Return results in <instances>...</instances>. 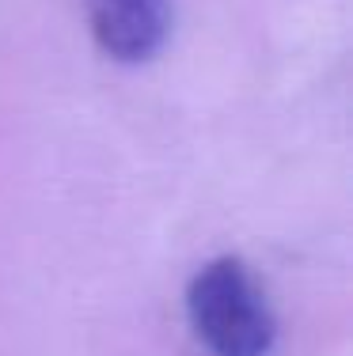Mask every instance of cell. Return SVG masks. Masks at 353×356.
Returning <instances> with one entry per match:
<instances>
[{
	"instance_id": "cell-1",
	"label": "cell",
	"mask_w": 353,
	"mask_h": 356,
	"mask_svg": "<svg viewBox=\"0 0 353 356\" xmlns=\"http://www.w3.org/2000/svg\"><path fill=\"white\" fill-rule=\"evenodd\" d=\"M187 318L213 356H270L277 318L266 288L235 254L205 261L187 284Z\"/></svg>"
},
{
	"instance_id": "cell-2",
	"label": "cell",
	"mask_w": 353,
	"mask_h": 356,
	"mask_svg": "<svg viewBox=\"0 0 353 356\" xmlns=\"http://www.w3.org/2000/svg\"><path fill=\"white\" fill-rule=\"evenodd\" d=\"M95 46L118 65H145L171 35V0H84Z\"/></svg>"
}]
</instances>
